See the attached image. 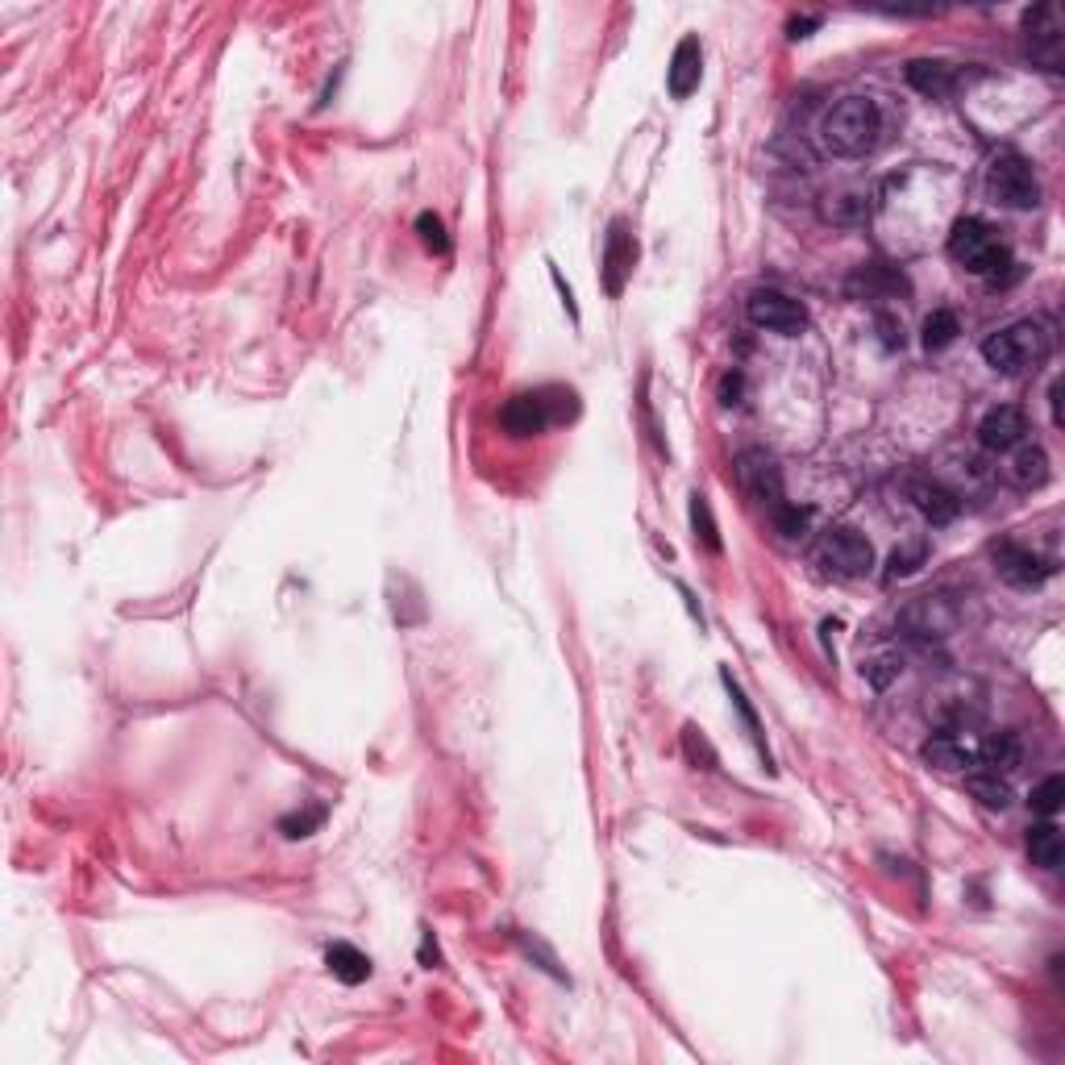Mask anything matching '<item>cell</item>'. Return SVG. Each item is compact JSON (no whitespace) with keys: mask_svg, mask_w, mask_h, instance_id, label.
I'll list each match as a JSON object with an SVG mask.
<instances>
[{"mask_svg":"<svg viewBox=\"0 0 1065 1065\" xmlns=\"http://www.w3.org/2000/svg\"><path fill=\"white\" fill-rule=\"evenodd\" d=\"M882 138V109L870 96H845L820 121V142L837 159H861Z\"/></svg>","mask_w":1065,"mask_h":1065,"instance_id":"obj_1","label":"cell"},{"mask_svg":"<svg viewBox=\"0 0 1065 1065\" xmlns=\"http://www.w3.org/2000/svg\"><path fill=\"white\" fill-rule=\"evenodd\" d=\"M949 258H954L957 267L974 270V275H986L990 284H999L1003 270L1016 267L1007 241H999V234H995L983 217H962V221L949 229Z\"/></svg>","mask_w":1065,"mask_h":1065,"instance_id":"obj_2","label":"cell"},{"mask_svg":"<svg viewBox=\"0 0 1065 1065\" xmlns=\"http://www.w3.org/2000/svg\"><path fill=\"white\" fill-rule=\"evenodd\" d=\"M1049 354V334L1036 321H1019L1012 329H999L983 342V358L1003 375H1019Z\"/></svg>","mask_w":1065,"mask_h":1065,"instance_id":"obj_3","label":"cell"},{"mask_svg":"<svg viewBox=\"0 0 1065 1065\" xmlns=\"http://www.w3.org/2000/svg\"><path fill=\"white\" fill-rule=\"evenodd\" d=\"M986 191L1007 208H1036L1041 205V184H1036L1033 162L1016 155V150H1003L990 159L986 167Z\"/></svg>","mask_w":1065,"mask_h":1065,"instance_id":"obj_4","label":"cell"},{"mask_svg":"<svg viewBox=\"0 0 1065 1065\" xmlns=\"http://www.w3.org/2000/svg\"><path fill=\"white\" fill-rule=\"evenodd\" d=\"M816 558H820V566H825L828 574H837V579H861V574L875 566V545L861 538L858 529L837 525L820 538Z\"/></svg>","mask_w":1065,"mask_h":1065,"instance_id":"obj_5","label":"cell"},{"mask_svg":"<svg viewBox=\"0 0 1065 1065\" xmlns=\"http://www.w3.org/2000/svg\"><path fill=\"white\" fill-rule=\"evenodd\" d=\"M746 313L758 329H770V334H782V337H799L808 329V308H803L796 296L779 292V287H758V292L749 296Z\"/></svg>","mask_w":1065,"mask_h":1065,"instance_id":"obj_6","label":"cell"},{"mask_svg":"<svg viewBox=\"0 0 1065 1065\" xmlns=\"http://www.w3.org/2000/svg\"><path fill=\"white\" fill-rule=\"evenodd\" d=\"M737 483L762 509H779L782 504V471L766 450H741L737 454Z\"/></svg>","mask_w":1065,"mask_h":1065,"instance_id":"obj_7","label":"cell"},{"mask_svg":"<svg viewBox=\"0 0 1065 1065\" xmlns=\"http://www.w3.org/2000/svg\"><path fill=\"white\" fill-rule=\"evenodd\" d=\"M899 624H904V633L920 637V641H940L957 629V604L949 595H916L899 612Z\"/></svg>","mask_w":1065,"mask_h":1065,"instance_id":"obj_8","label":"cell"},{"mask_svg":"<svg viewBox=\"0 0 1065 1065\" xmlns=\"http://www.w3.org/2000/svg\"><path fill=\"white\" fill-rule=\"evenodd\" d=\"M1024 33H1028V59L1045 71H1062V13H1057V4L1028 9Z\"/></svg>","mask_w":1065,"mask_h":1065,"instance_id":"obj_9","label":"cell"},{"mask_svg":"<svg viewBox=\"0 0 1065 1065\" xmlns=\"http://www.w3.org/2000/svg\"><path fill=\"white\" fill-rule=\"evenodd\" d=\"M995 571H999L1003 583L1028 591V588H1041V583L1049 579L1053 562H1045V558L1036 554V550H1028V545L1003 541V545H995Z\"/></svg>","mask_w":1065,"mask_h":1065,"instance_id":"obj_10","label":"cell"},{"mask_svg":"<svg viewBox=\"0 0 1065 1065\" xmlns=\"http://www.w3.org/2000/svg\"><path fill=\"white\" fill-rule=\"evenodd\" d=\"M1024 437H1028V416L1016 404H999L978 421V445L990 454H1007V450L1024 445Z\"/></svg>","mask_w":1065,"mask_h":1065,"instance_id":"obj_11","label":"cell"},{"mask_svg":"<svg viewBox=\"0 0 1065 1065\" xmlns=\"http://www.w3.org/2000/svg\"><path fill=\"white\" fill-rule=\"evenodd\" d=\"M904 495L911 500V509L920 512L928 525H949L962 509L957 492H949L940 479H904Z\"/></svg>","mask_w":1065,"mask_h":1065,"instance_id":"obj_12","label":"cell"},{"mask_svg":"<svg viewBox=\"0 0 1065 1065\" xmlns=\"http://www.w3.org/2000/svg\"><path fill=\"white\" fill-rule=\"evenodd\" d=\"M550 421H554V416H550L545 392H516V396L500 408V425H504L512 437H538Z\"/></svg>","mask_w":1065,"mask_h":1065,"instance_id":"obj_13","label":"cell"},{"mask_svg":"<svg viewBox=\"0 0 1065 1065\" xmlns=\"http://www.w3.org/2000/svg\"><path fill=\"white\" fill-rule=\"evenodd\" d=\"M703 80V47L696 33H687L683 42L674 47V59L667 67V88L674 100H687V96L700 88Z\"/></svg>","mask_w":1065,"mask_h":1065,"instance_id":"obj_14","label":"cell"},{"mask_svg":"<svg viewBox=\"0 0 1065 1065\" xmlns=\"http://www.w3.org/2000/svg\"><path fill=\"white\" fill-rule=\"evenodd\" d=\"M904 80L920 96H928V100H945V96L957 92L962 71H957L954 63H945V59H911V63L904 67Z\"/></svg>","mask_w":1065,"mask_h":1065,"instance_id":"obj_15","label":"cell"},{"mask_svg":"<svg viewBox=\"0 0 1065 1065\" xmlns=\"http://www.w3.org/2000/svg\"><path fill=\"white\" fill-rule=\"evenodd\" d=\"M633 263H637V246H633V238H629V225L612 221V229H608V246H604V275H608V292H612V296H621L624 292V279H629Z\"/></svg>","mask_w":1065,"mask_h":1065,"instance_id":"obj_16","label":"cell"},{"mask_svg":"<svg viewBox=\"0 0 1065 1065\" xmlns=\"http://www.w3.org/2000/svg\"><path fill=\"white\" fill-rule=\"evenodd\" d=\"M1007 475L1019 492H1036L1049 483V454L1041 445H1016V454L1007 462Z\"/></svg>","mask_w":1065,"mask_h":1065,"instance_id":"obj_17","label":"cell"},{"mask_svg":"<svg viewBox=\"0 0 1065 1065\" xmlns=\"http://www.w3.org/2000/svg\"><path fill=\"white\" fill-rule=\"evenodd\" d=\"M924 762L937 770H966L978 762V746H966V737H954V732H940L924 746Z\"/></svg>","mask_w":1065,"mask_h":1065,"instance_id":"obj_18","label":"cell"},{"mask_svg":"<svg viewBox=\"0 0 1065 1065\" xmlns=\"http://www.w3.org/2000/svg\"><path fill=\"white\" fill-rule=\"evenodd\" d=\"M325 966L334 970V978H342L346 986H358L371 978V957L363 954V949H354V945H346V940H337V945H329L325 949Z\"/></svg>","mask_w":1065,"mask_h":1065,"instance_id":"obj_19","label":"cell"},{"mask_svg":"<svg viewBox=\"0 0 1065 1065\" xmlns=\"http://www.w3.org/2000/svg\"><path fill=\"white\" fill-rule=\"evenodd\" d=\"M1028 858H1033V866H1041V870H1057L1065 858V841H1062V828L1053 825V820H1045V825H1036L1033 832H1028Z\"/></svg>","mask_w":1065,"mask_h":1065,"instance_id":"obj_20","label":"cell"},{"mask_svg":"<svg viewBox=\"0 0 1065 1065\" xmlns=\"http://www.w3.org/2000/svg\"><path fill=\"white\" fill-rule=\"evenodd\" d=\"M966 791H970L978 803H986V808H1007L1012 803V782L999 779V770H986V775H970L966 779Z\"/></svg>","mask_w":1065,"mask_h":1065,"instance_id":"obj_21","label":"cell"},{"mask_svg":"<svg viewBox=\"0 0 1065 1065\" xmlns=\"http://www.w3.org/2000/svg\"><path fill=\"white\" fill-rule=\"evenodd\" d=\"M978 762L990 770H1016L1019 766V737L1016 732H999L986 746H978Z\"/></svg>","mask_w":1065,"mask_h":1065,"instance_id":"obj_22","label":"cell"},{"mask_svg":"<svg viewBox=\"0 0 1065 1065\" xmlns=\"http://www.w3.org/2000/svg\"><path fill=\"white\" fill-rule=\"evenodd\" d=\"M957 334H962V325H957V317L949 313V308H937V313L924 317V346H928V351H945V346H954Z\"/></svg>","mask_w":1065,"mask_h":1065,"instance_id":"obj_23","label":"cell"},{"mask_svg":"<svg viewBox=\"0 0 1065 1065\" xmlns=\"http://www.w3.org/2000/svg\"><path fill=\"white\" fill-rule=\"evenodd\" d=\"M691 529H696V541H703V550L720 554V533H716L712 509H708V495H691Z\"/></svg>","mask_w":1065,"mask_h":1065,"instance_id":"obj_24","label":"cell"},{"mask_svg":"<svg viewBox=\"0 0 1065 1065\" xmlns=\"http://www.w3.org/2000/svg\"><path fill=\"white\" fill-rule=\"evenodd\" d=\"M928 562V541H907L904 550H895L890 554V566H887V579H907V574H916Z\"/></svg>","mask_w":1065,"mask_h":1065,"instance_id":"obj_25","label":"cell"},{"mask_svg":"<svg viewBox=\"0 0 1065 1065\" xmlns=\"http://www.w3.org/2000/svg\"><path fill=\"white\" fill-rule=\"evenodd\" d=\"M770 521H775V529H779L782 538H803L808 533V525H811V509H799V504H787L782 500L779 509H770Z\"/></svg>","mask_w":1065,"mask_h":1065,"instance_id":"obj_26","label":"cell"},{"mask_svg":"<svg viewBox=\"0 0 1065 1065\" xmlns=\"http://www.w3.org/2000/svg\"><path fill=\"white\" fill-rule=\"evenodd\" d=\"M1062 799H1065V779L1062 775H1049V779L1041 782V787H1033V811L1036 816H1057L1062 811Z\"/></svg>","mask_w":1065,"mask_h":1065,"instance_id":"obj_27","label":"cell"},{"mask_svg":"<svg viewBox=\"0 0 1065 1065\" xmlns=\"http://www.w3.org/2000/svg\"><path fill=\"white\" fill-rule=\"evenodd\" d=\"M416 234H421V241L430 246L433 255H450V238H445V225L433 217V213H421L416 217Z\"/></svg>","mask_w":1065,"mask_h":1065,"instance_id":"obj_28","label":"cell"},{"mask_svg":"<svg viewBox=\"0 0 1065 1065\" xmlns=\"http://www.w3.org/2000/svg\"><path fill=\"white\" fill-rule=\"evenodd\" d=\"M899 670H904V662H899V653H878V658H870V662L861 667V674H866V679H870V683H875V687H887L890 679L899 674Z\"/></svg>","mask_w":1065,"mask_h":1065,"instance_id":"obj_29","label":"cell"},{"mask_svg":"<svg viewBox=\"0 0 1065 1065\" xmlns=\"http://www.w3.org/2000/svg\"><path fill=\"white\" fill-rule=\"evenodd\" d=\"M861 217V200L858 196H828L825 205V221H837V225H849Z\"/></svg>","mask_w":1065,"mask_h":1065,"instance_id":"obj_30","label":"cell"},{"mask_svg":"<svg viewBox=\"0 0 1065 1065\" xmlns=\"http://www.w3.org/2000/svg\"><path fill=\"white\" fill-rule=\"evenodd\" d=\"M321 816H325L321 808L317 811H304V816H284V820H279V828H284L287 837H308V832L321 825Z\"/></svg>","mask_w":1065,"mask_h":1065,"instance_id":"obj_31","label":"cell"},{"mask_svg":"<svg viewBox=\"0 0 1065 1065\" xmlns=\"http://www.w3.org/2000/svg\"><path fill=\"white\" fill-rule=\"evenodd\" d=\"M741 387H746V379H741V371H729L724 379H720V404H741Z\"/></svg>","mask_w":1065,"mask_h":1065,"instance_id":"obj_32","label":"cell"},{"mask_svg":"<svg viewBox=\"0 0 1065 1065\" xmlns=\"http://www.w3.org/2000/svg\"><path fill=\"white\" fill-rule=\"evenodd\" d=\"M820 26V17H796L787 30H791V38H808V30H816Z\"/></svg>","mask_w":1065,"mask_h":1065,"instance_id":"obj_33","label":"cell"},{"mask_svg":"<svg viewBox=\"0 0 1065 1065\" xmlns=\"http://www.w3.org/2000/svg\"><path fill=\"white\" fill-rule=\"evenodd\" d=\"M1049 413H1053V425H1062V383L1053 379L1049 387Z\"/></svg>","mask_w":1065,"mask_h":1065,"instance_id":"obj_34","label":"cell"}]
</instances>
